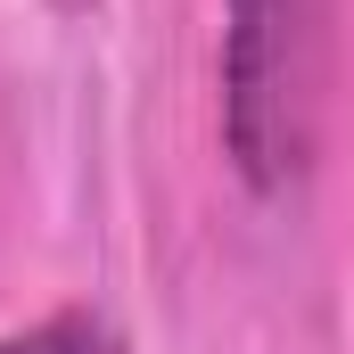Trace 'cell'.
<instances>
[{
    "instance_id": "1",
    "label": "cell",
    "mask_w": 354,
    "mask_h": 354,
    "mask_svg": "<svg viewBox=\"0 0 354 354\" xmlns=\"http://www.w3.org/2000/svg\"><path fill=\"white\" fill-rule=\"evenodd\" d=\"M330 107V0H223V149L256 198L313 174Z\"/></svg>"
},
{
    "instance_id": "2",
    "label": "cell",
    "mask_w": 354,
    "mask_h": 354,
    "mask_svg": "<svg viewBox=\"0 0 354 354\" xmlns=\"http://www.w3.org/2000/svg\"><path fill=\"white\" fill-rule=\"evenodd\" d=\"M0 354H124V338H115V322H107V313H91V305H58V313H41V322L8 330Z\"/></svg>"
}]
</instances>
